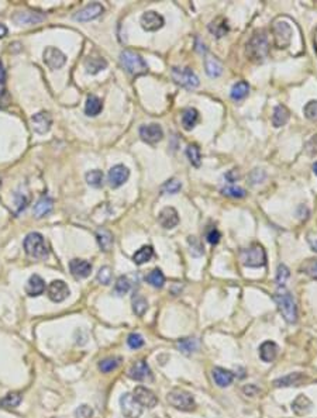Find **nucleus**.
<instances>
[{"instance_id":"nucleus-14","label":"nucleus","mask_w":317,"mask_h":418,"mask_svg":"<svg viewBox=\"0 0 317 418\" xmlns=\"http://www.w3.org/2000/svg\"><path fill=\"white\" fill-rule=\"evenodd\" d=\"M165 24L164 17L157 11H147L141 16V27L145 31H158Z\"/></svg>"},{"instance_id":"nucleus-16","label":"nucleus","mask_w":317,"mask_h":418,"mask_svg":"<svg viewBox=\"0 0 317 418\" xmlns=\"http://www.w3.org/2000/svg\"><path fill=\"white\" fill-rule=\"evenodd\" d=\"M128 176H130V171L124 165H116L108 172V183L111 188H120L121 185H124V182H127Z\"/></svg>"},{"instance_id":"nucleus-10","label":"nucleus","mask_w":317,"mask_h":418,"mask_svg":"<svg viewBox=\"0 0 317 418\" xmlns=\"http://www.w3.org/2000/svg\"><path fill=\"white\" fill-rule=\"evenodd\" d=\"M134 399L140 403L141 407H147V409H154L158 404V399L154 394L152 390L144 387V386H137L134 389Z\"/></svg>"},{"instance_id":"nucleus-30","label":"nucleus","mask_w":317,"mask_h":418,"mask_svg":"<svg viewBox=\"0 0 317 418\" xmlns=\"http://www.w3.org/2000/svg\"><path fill=\"white\" fill-rule=\"evenodd\" d=\"M106 66H107V62H106V59H103V58L89 57L85 61V68H86L88 74L96 75L98 72L103 71Z\"/></svg>"},{"instance_id":"nucleus-48","label":"nucleus","mask_w":317,"mask_h":418,"mask_svg":"<svg viewBox=\"0 0 317 418\" xmlns=\"http://www.w3.org/2000/svg\"><path fill=\"white\" fill-rule=\"evenodd\" d=\"M181 189H182V183L179 181H176V179H171V181H168L167 183L162 186V190H164L165 193H169V195H175Z\"/></svg>"},{"instance_id":"nucleus-9","label":"nucleus","mask_w":317,"mask_h":418,"mask_svg":"<svg viewBox=\"0 0 317 418\" xmlns=\"http://www.w3.org/2000/svg\"><path fill=\"white\" fill-rule=\"evenodd\" d=\"M120 407L125 418H138L141 416L142 407L140 403L134 399L133 394L124 393L120 397Z\"/></svg>"},{"instance_id":"nucleus-54","label":"nucleus","mask_w":317,"mask_h":418,"mask_svg":"<svg viewBox=\"0 0 317 418\" xmlns=\"http://www.w3.org/2000/svg\"><path fill=\"white\" fill-rule=\"evenodd\" d=\"M242 392H244V394H245V396H250V397H254V396H257L258 393H261V390H259L258 387H257L255 385L244 386Z\"/></svg>"},{"instance_id":"nucleus-19","label":"nucleus","mask_w":317,"mask_h":418,"mask_svg":"<svg viewBox=\"0 0 317 418\" xmlns=\"http://www.w3.org/2000/svg\"><path fill=\"white\" fill-rule=\"evenodd\" d=\"M31 124H33L34 131L38 134H45L51 128L52 124V117L47 111H40L31 117Z\"/></svg>"},{"instance_id":"nucleus-21","label":"nucleus","mask_w":317,"mask_h":418,"mask_svg":"<svg viewBox=\"0 0 317 418\" xmlns=\"http://www.w3.org/2000/svg\"><path fill=\"white\" fill-rule=\"evenodd\" d=\"M103 11H105V7L102 6L101 3H92V4L82 8L81 11H78L74 16V18L78 21H91L93 18L101 16Z\"/></svg>"},{"instance_id":"nucleus-15","label":"nucleus","mask_w":317,"mask_h":418,"mask_svg":"<svg viewBox=\"0 0 317 418\" xmlns=\"http://www.w3.org/2000/svg\"><path fill=\"white\" fill-rule=\"evenodd\" d=\"M140 137L148 144H157L164 137V131L158 124H148L140 128Z\"/></svg>"},{"instance_id":"nucleus-46","label":"nucleus","mask_w":317,"mask_h":418,"mask_svg":"<svg viewBox=\"0 0 317 418\" xmlns=\"http://www.w3.org/2000/svg\"><path fill=\"white\" fill-rule=\"evenodd\" d=\"M305 117L310 121H317V100H310L309 103L303 108Z\"/></svg>"},{"instance_id":"nucleus-59","label":"nucleus","mask_w":317,"mask_h":418,"mask_svg":"<svg viewBox=\"0 0 317 418\" xmlns=\"http://www.w3.org/2000/svg\"><path fill=\"white\" fill-rule=\"evenodd\" d=\"M0 186H1V179H0Z\"/></svg>"},{"instance_id":"nucleus-56","label":"nucleus","mask_w":317,"mask_h":418,"mask_svg":"<svg viewBox=\"0 0 317 418\" xmlns=\"http://www.w3.org/2000/svg\"><path fill=\"white\" fill-rule=\"evenodd\" d=\"M6 35H7V27L4 24H0V38H3Z\"/></svg>"},{"instance_id":"nucleus-39","label":"nucleus","mask_w":317,"mask_h":418,"mask_svg":"<svg viewBox=\"0 0 317 418\" xmlns=\"http://www.w3.org/2000/svg\"><path fill=\"white\" fill-rule=\"evenodd\" d=\"M186 155L189 158L191 164L196 168H199L202 164V154H201V148L198 147L196 144H191L188 149H186Z\"/></svg>"},{"instance_id":"nucleus-45","label":"nucleus","mask_w":317,"mask_h":418,"mask_svg":"<svg viewBox=\"0 0 317 418\" xmlns=\"http://www.w3.org/2000/svg\"><path fill=\"white\" fill-rule=\"evenodd\" d=\"M289 276H291V272H289V269L285 266V265H279L278 266V269H276V285L279 287H284L285 283L288 282V279H289Z\"/></svg>"},{"instance_id":"nucleus-20","label":"nucleus","mask_w":317,"mask_h":418,"mask_svg":"<svg viewBox=\"0 0 317 418\" xmlns=\"http://www.w3.org/2000/svg\"><path fill=\"white\" fill-rule=\"evenodd\" d=\"M45 18L41 13H35V11H18L13 16V21L18 25H33L41 23Z\"/></svg>"},{"instance_id":"nucleus-53","label":"nucleus","mask_w":317,"mask_h":418,"mask_svg":"<svg viewBox=\"0 0 317 418\" xmlns=\"http://www.w3.org/2000/svg\"><path fill=\"white\" fill-rule=\"evenodd\" d=\"M206 238H208V241H209L210 244H213V245H216V244H218V241H220V238H221V234L218 232V231L216 230V228H211V230L208 232V235H206Z\"/></svg>"},{"instance_id":"nucleus-22","label":"nucleus","mask_w":317,"mask_h":418,"mask_svg":"<svg viewBox=\"0 0 317 418\" xmlns=\"http://www.w3.org/2000/svg\"><path fill=\"white\" fill-rule=\"evenodd\" d=\"M308 377L305 376L301 372H295V373H289L286 376L279 377L274 380V386L275 387H291V386H301L302 383L306 382Z\"/></svg>"},{"instance_id":"nucleus-51","label":"nucleus","mask_w":317,"mask_h":418,"mask_svg":"<svg viewBox=\"0 0 317 418\" xmlns=\"http://www.w3.org/2000/svg\"><path fill=\"white\" fill-rule=\"evenodd\" d=\"M188 242H189V245H191V252H192L193 256H201V255H203V246H202L201 242L198 241V238L189 237Z\"/></svg>"},{"instance_id":"nucleus-1","label":"nucleus","mask_w":317,"mask_h":418,"mask_svg":"<svg viewBox=\"0 0 317 418\" xmlns=\"http://www.w3.org/2000/svg\"><path fill=\"white\" fill-rule=\"evenodd\" d=\"M274 300L284 320L289 324H295L298 321V306L292 295L285 287H279L274 296Z\"/></svg>"},{"instance_id":"nucleus-33","label":"nucleus","mask_w":317,"mask_h":418,"mask_svg":"<svg viewBox=\"0 0 317 418\" xmlns=\"http://www.w3.org/2000/svg\"><path fill=\"white\" fill-rule=\"evenodd\" d=\"M103 108V104H102V100L98 96H89L88 100H86V106H85V111L88 115H98L102 111Z\"/></svg>"},{"instance_id":"nucleus-12","label":"nucleus","mask_w":317,"mask_h":418,"mask_svg":"<svg viewBox=\"0 0 317 418\" xmlns=\"http://www.w3.org/2000/svg\"><path fill=\"white\" fill-rule=\"evenodd\" d=\"M47 293H48L50 300L55 303H61L69 296V287L64 280H54V282H51L50 286L47 289Z\"/></svg>"},{"instance_id":"nucleus-41","label":"nucleus","mask_w":317,"mask_h":418,"mask_svg":"<svg viewBox=\"0 0 317 418\" xmlns=\"http://www.w3.org/2000/svg\"><path fill=\"white\" fill-rule=\"evenodd\" d=\"M147 282L150 283L151 286L161 289V287L164 286V283H165V276H164V273L159 269H154V271H151L147 275Z\"/></svg>"},{"instance_id":"nucleus-49","label":"nucleus","mask_w":317,"mask_h":418,"mask_svg":"<svg viewBox=\"0 0 317 418\" xmlns=\"http://www.w3.org/2000/svg\"><path fill=\"white\" fill-rule=\"evenodd\" d=\"M127 344H128V346H130L131 349H138V348H141L142 345H144V338H142L140 334L133 332V334H130L128 338H127Z\"/></svg>"},{"instance_id":"nucleus-52","label":"nucleus","mask_w":317,"mask_h":418,"mask_svg":"<svg viewBox=\"0 0 317 418\" xmlns=\"http://www.w3.org/2000/svg\"><path fill=\"white\" fill-rule=\"evenodd\" d=\"M93 416L92 407H89L88 404L79 406L75 411V418H91Z\"/></svg>"},{"instance_id":"nucleus-11","label":"nucleus","mask_w":317,"mask_h":418,"mask_svg":"<svg viewBox=\"0 0 317 418\" xmlns=\"http://www.w3.org/2000/svg\"><path fill=\"white\" fill-rule=\"evenodd\" d=\"M44 62L50 66L51 69H59L65 65L67 57L61 49L55 48V47H48L44 51Z\"/></svg>"},{"instance_id":"nucleus-31","label":"nucleus","mask_w":317,"mask_h":418,"mask_svg":"<svg viewBox=\"0 0 317 418\" xmlns=\"http://www.w3.org/2000/svg\"><path fill=\"white\" fill-rule=\"evenodd\" d=\"M289 115H291L289 110L285 106H282V104H279V106H276L275 110H274L272 124H274L275 127H282V125H285V124L289 121Z\"/></svg>"},{"instance_id":"nucleus-2","label":"nucleus","mask_w":317,"mask_h":418,"mask_svg":"<svg viewBox=\"0 0 317 418\" xmlns=\"http://www.w3.org/2000/svg\"><path fill=\"white\" fill-rule=\"evenodd\" d=\"M245 54L252 62H262L268 57L269 42H268V37L264 31H257L252 34V37L247 42Z\"/></svg>"},{"instance_id":"nucleus-25","label":"nucleus","mask_w":317,"mask_h":418,"mask_svg":"<svg viewBox=\"0 0 317 418\" xmlns=\"http://www.w3.org/2000/svg\"><path fill=\"white\" fill-rule=\"evenodd\" d=\"M211 376L213 380L218 387H227L233 383L234 375L230 370L224 369V368H214L211 370Z\"/></svg>"},{"instance_id":"nucleus-17","label":"nucleus","mask_w":317,"mask_h":418,"mask_svg":"<svg viewBox=\"0 0 317 418\" xmlns=\"http://www.w3.org/2000/svg\"><path fill=\"white\" fill-rule=\"evenodd\" d=\"M159 224L167 228V230H172L175 228L176 225L179 224V215L174 207H165L161 210V213L158 215Z\"/></svg>"},{"instance_id":"nucleus-58","label":"nucleus","mask_w":317,"mask_h":418,"mask_svg":"<svg viewBox=\"0 0 317 418\" xmlns=\"http://www.w3.org/2000/svg\"><path fill=\"white\" fill-rule=\"evenodd\" d=\"M315 271H316V273H315V276H317V263H316V266H315Z\"/></svg>"},{"instance_id":"nucleus-44","label":"nucleus","mask_w":317,"mask_h":418,"mask_svg":"<svg viewBox=\"0 0 317 418\" xmlns=\"http://www.w3.org/2000/svg\"><path fill=\"white\" fill-rule=\"evenodd\" d=\"M130 287H131V283H130L128 278L127 276H120V278L117 279L116 285H114V292H116L117 296H124L125 293H128Z\"/></svg>"},{"instance_id":"nucleus-5","label":"nucleus","mask_w":317,"mask_h":418,"mask_svg":"<svg viewBox=\"0 0 317 418\" xmlns=\"http://www.w3.org/2000/svg\"><path fill=\"white\" fill-rule=\"evenodd\" d=\"M242 265L250 266V268H261L267 263V254L265 249L259 244H252L248 248L242 249L240 254Z\"/></svg>"},{"instance_id":"nucleus-7","label":"nucleus","mask_w":317,"mask_h":418,"mask_svg":"<svg viewBox=\"0 0 317 418\" xmlns=\"http://www.w3.org/2000/svg\"><path fill=\"white\" fill-rule=\"evenodd\" d=\"M272 35L276 48H288L292 42V27L284 20H276L272 24Z\"/></svg>"},{"instance_id":"nucleus-37","label":"nucleus","mask_w":317,"mask_h":418,"mask_svg":"<svg viewBox=\"0 0 317 418\" xmlns=\"http://www.w3.org/2000/svg\"><path fill=\"white\" fill-rule=\"evenodd\" d=\"M206 72H208L210 78H217L223 72V66H221V64L217 61L216 58L208 57L206 58Z\"/></svg>"},{"instance_id":"nucleus-50","label":"nucleus","mask_w":317,"mask_h":418,"mask_svg":"<svg viewBox=\"0 0 317 418\" xmlns=\"http://www.w3.org/2000/svg\"><path fill=\"white\" fill-rule=\"evenodd\" d=\"M98 282L102 285H108L111 282V269L108 266H103L98 272Z\"/></svg>"},{"instance_id":"nucleus-6","label":"nucleus","mask_w":317,"mask_h":418,"mask_svg":"<svg viewBox=\"0 0 317 418\" xmlns=\"http://www.w3.org/2000/svg\"><path fill=\"white\" fill-rule=\"evenodd\" d=\"M168 403L181 411H192L195 409V399L192 397V394L186 390L182 389H174L171 390L167 396Z\"/></svg>"},{"instance_id":"nucleus-4","label":"nucleus","mask_w":317,"mask_h":418,"mask_svg":"<svg viewBox=\"0 0 317 418\" xmlns=\"http://www.w3.org/2000/svg\"><path fill=\"white\" fill-rule=\"evenodd\" d=\"M25 254L34 259H44L48 256V248L44 241V237L38 232L28 234L24 239Z\"/></svg>"},{"instance_id":"nucleus-55","label":"nucleus","mask_w":317,"mask_h":418,"mask_svg":"<svg viewBox=\"0 0 317 418\" xmlns=\"http://www.w3.org/2000/svg\"><path fill=\"white\" fill-rule=\"evenodd\" d=\"M309 244L313 248V251H317V237L313 238L312 235H309Z\"/></svg>"},{"instance_id":"nucleus-26","label":"nucleus","mask_w":317,"mask_h":418,"mask_svg":"<svg viewBox=\"0 0 317 418\" xmlns=\"http://www.w3.org/2000/svg\"><path fill=\"white\" fill-rule=\"evenodd\" d=\"M276 355H278V345L274 341H265L264 344L259 346V358L262 362H274Z\"/></svg>"},{"instance_id":"nucleus-47","label":"nucleus","mask_w":317,"mask_h":418,"mask_svg":"<svg viewBox=\"0 0 317 418\" xmlns=\"http://www.w3.org/2000/svg\"><path fill=\"white\" fill-rule=\"evenodd\" d=\"M221 193H223L224 196L237 197V199L245 196V190H244L242 188H238V186H234V185H228V186H225V188L221 190Z\"/></svg>"},{"instance_id":"nucleus-28","label":"nucleus","mask_w":317,"mask_h":418,"mask_svg":"<svg viewBox=\"0 0 317 418\" xmlns=\"http://www.w3.org/2000/svg\"><path fill=\"white\" fill-rule=\"evenodd\" d=\"M198 120H199V111L196 108L188 107L182 111V125H184L185 130H188V131L192 130L198 123Z\"/></svg>"},{"instance_id":"nucleus-42","label":"nucleus","mask_w":317,"mask_h":418,"mask_svg":"<svg viewBox=\"0 0 317 418\" xmlns=\"http://www.w3.org/2000/svg\"><path fill=\"white\" fill-rule=\"evenodd\" d=\"M86 182L92 188H101L102 183H103V172L99 171V169H95V171L88 172L86 173Z\"/></svg>"},{"instance_id":"nucleus-8","label":"nucleus","mask_w":317,"mask_h":418,"mask_svg":"<svg viewBox=\"0 0 317 418\" xmlns=\"http://www.w3.org/2000/svg\"><path fill=\"white\" fill-rule=\"evenodd\" d=\"M172 79L175 81V83L186 89H195L199 86V78L195 75L191 68H174Z\"/></svg>"},{"instance_id":"nucleus-35","label":"nucleus","mask_w":317,"mask_h":418,"mask_svg":"<svg viewBox=\"0 0 317 418\" xmlns=\"http://www.w3.org/2000/svg\"><path fill=\"white\" fill-rule=\"evenodd\" d=\"M176 346L185 355H191L198 349V341L195 338H184L176 342Z\"/></svg>"},{"instance_id":"nucleus-3","label":"nucleus","mask_w":317,"mask_h":418,"mask_svg":"<svg viewBox=\"0 0 317 418\" xmlns=\"http://www.w3.org/2000/svg\"><path fill=\"white\" fill-rule=\"evenodd\" d=\"M120 64L124 68L125 72H128L133 76H140V75H145L148 72V65L142 59L141 55H138L137 52L130 51V49H124L120 54Z\"/></svg>"},{"instance_id":"nucleus-40","label":"nucleus","mask_w":317,"mask_h":418,"mask_svg":"<svg viewBox=\"0 0 317 418\" xmlns=\"http://www.w3.org/2000/svg\"><path fill=\"white\" fill-rule=\"evenodd\" d=\"M147 309H148V303H147V300L142 297V296L140 295H135L133 297V312L135 313V315H138V317H142L144 314H145V312H147Z\"/></svg>"},{"instance_id":"nucleus-29","label":"nucleus","mask_w":317,"mask_h":418,"mask_svg":"<svg viewBox=\"0 0 317 418\" xmlns=\"http://www.w3.org/2000/svg\"><path fill=\"white\" fill-rule=\"evenodd\" d=\"M209 31L213 35H216L217 38L224 37L225 34L228 33V24L224 17H217L216 20H213L209 24Z\"/></svg>"},{"instance_id":"nucleus-24","label":"nucleus","mask_w":317,"mask_h":418,"mask_svg":"<svg viewBox=\"0 0 317 418\" xmlns=\"http://www.w3.org/2000/svg\"><path fill=\"white\" fill-rule=\"evenodd\" d=\"M44 290H45V282H44V279L41 276L33 275L31 278L28 279L27 286H25L27 295L31 296V297H37V296L42 295Z\"/></svg>"},{"instance_id":"nucleus-27","label":"nucleus","mask_w":317,"mask_h":418,"mask_svg":"<svg viewBox=\"0 0 317 418\" xmlns=\"http://www.w3.org/2000/svg\"><path fill=\"white\" fill-rule=\"evenodd\" d=\"M52 207H54V202L51 200L50 197L42 196L41 199L35 203V206H34V215H35L37 218H41L44 215L51 213Z\"/></svg>"},{"instance_id":"nucleus-34","label":"nucleus","mask_w":317,"mask_h":418,"mask_svg":"<svg viewBox=\"0 0 317 418\" xmlns=\"http://www.w3.org/2000/svg\"><path fill=\"white\" fill-rule=\"evenodd\" d=\"M152 255H154L152 248L148 245H144L133 255V261L137 265H144V263H147L150 261L151 258H152Z\"/></svg>"},{"instance_id":"nucleus-13","label":"nucleus","mask_w":317,"mask_h":418,"mask_svg":"<svg viewBox=\"0 0 317 418\" xmlns=\"http://www.w3.org/2000/svg\"><path fill=\"white\" fill-rule=\"evenodd\" d=\"M128 376L131 377L133 380H138V382L152 380V373H151L150 366L147 365L145 361H137L135 363H133L131 368L128 369Z\"/></svg>"},{"instance_id":"nucleus-57","label":"nucleus","mask_w":317,"mask_h":418,"mask_svg":"<svg viewBox=\"0 0 317 418\" xmlns=\"http://www.w3.org/2000/svg\"><path fill=\"white\" fill-rule=\"evenodd\" d=\"M313 171H315V173L317 175V162L315 165H313Z\"/></svg>"},{"instance_id":"nucleus-36","label":"nucleus","mask_w":317,"mask_h":418,"mask_svg":"<svg viewBox=\"0 0 317 418\" xmlns=\"http://www.w3.org/2000/svg\"><path fill=\"white\" fill-rule=\"evenodd\" d=\"M121 363V356H111V358H106L103 361L99 362V369L103 373H110L113 370H116Z\"/></svg>"},{"instance_id":"nucleus-18","label":"nucleus","mask_w":317,"mask_h":418,"mask_svg":"<svg viewBox=\"0 0 317 418\" xmlns=\"http://www.w3.org/2000/svg\"><path fill=\"white\" fill-rule=\"evenodd\" d=\"M69 271L75 279H85L92 272V263L85 259H72L69 262Z\"/></svg>"},{"instance_id":"nucleus-23","label":"nucleus","mask_w":317,"mask_h":418,"mask_svg":"<svg viewBox=\"0 0 317 418\" xmlns=\"http://www.w3.org/2000/svg\"><path fill=\"white\" fill-rule=\"evenodd\" d=\"M313 403L310 400L308 396L305 394H299L292 403V411L296 416H306L312 411Z\"/></svg>"},{"instance_id":"nucleus-38","label":"nucleus","mask_w":317,"mask_h":418,"mask_svg":"<svg viewBox=\"0 0 317 418\" xmlns=\"http://www.w3.org/2000/svg\"><path fill=\"white\" fill-rule=\"evenodd\" d=\"M248 92H250V86H248V83L241 81V82H237L235 85H234L233 89H231V93H230V96H231L233 100H241V99H244L247 95H248Z\"/></svg>"},{"instance_id":"nucleus-43","label":"nucleus","mask_w":317,"mask_h":418,"mask_svg":"<svg viewBox=\"0 0 317 418\" xmlns=\"http://www.w3.org/2000/svg\"><path fill=\"white\" fill-rule=\"evenodd\" d=\"M4 85H6V72L0 64V108H3L8 104V98L7 93L4 91Z\"/></svg>"},{"instance_id":"nucleus-32","label":"nucleus","mask_w":317,"mask_h":418,"mask_svg":"<svg viewBox=\"0 0 317 418\" xmlns=\"http://www.w3.org/2000/svg\"><path fill=\"white\" fill-rule=\"evenodd\" d=\"M96 239L103 252H108L113 246V235L107 230H99L96 232Z\"/></svg>"}]
</instances>
